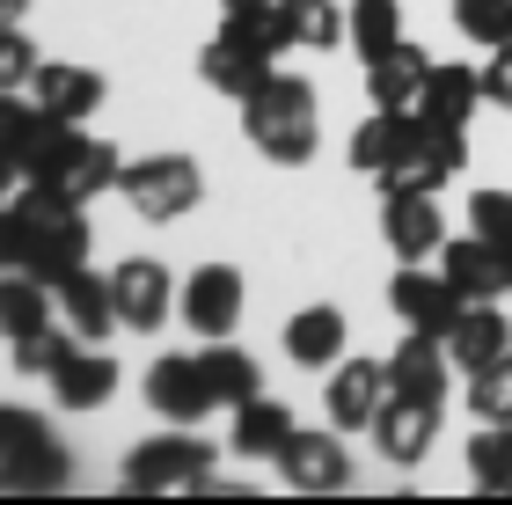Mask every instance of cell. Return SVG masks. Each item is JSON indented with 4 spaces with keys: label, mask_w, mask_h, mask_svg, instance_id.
Masks as SVG:
<instances>
[{
    "label": "cell",
    "mask_w": 512,
    "mask_h": 505,
    "mask_svg": "<svg viewBox=\"0 0 512 505\" xmlns=\"http://www.w3.org/2000/svg\"><path fill=\"white\" fill-rule=\"evenodd\" d=\"M242 132L256 140V154L278 162V169L315 162V140H322V103H315V88L293 81V74H264V81L242 96Z\"/></svg>",
    "instance_id": "obj_1"
},
{
    "label": "cell",
    "mask_w": 512,
    "mask_h": 505,
    "mask_svg": "<svg viewBox=\"0 0 512 505\" xmlns=\"http://www.w3.org/2000/svg\"><path fill=\"white\" fill-rule=\"evenodd\" d=\"M15 220H22V271H30V279L59 286L66 271L88 264V220H81V205L66 191H52V183H22Z\"/></svg>",
    "instance_id": "obj_2"
},
{
    "label": "cell",
    "mask_w": 512,
    "mask_h": 505,
    "mask_svg": "<svg viewBox=\"0 0 512 505\" xmlns=\"http://www.w3.org/2000/svg\"><path fill=\"white\" fill-rule=\"evenodd\" d=\"M118 169H125V154L110 147V140H88L81 125H44V140L30 147V162H22V183H52V191H66L74 205L88 198H103V191H118Z\"/></svg>",
    "instance_id": "obj_3"
},
{
    "label": "cell",
    "mask_w": 512,
    "mask_h": 505,
    "mask_svg": "<svg viewBox=\"0 0 512 505\" xmlns=\"http://www.w3.org/2000/svg\"><path fill=\"white\" fill-rule=\"evenodd\" d=\"M286 52V37L271 30V15L256 8V15H227L220 30H213V44L198 52V74L220 88V96H249L256 81L271 74V59Z\"/></svg>",
    "instance_id": "obj_4"
},
{
    "label": "cell",
    "mask_w": 512,
    "mask_h": 505,
    "mask_svg": "<svg viewBox=\"0 0 512 505\" xmlns=\"http://www.w3.org/2000/svg\"><path fill=\"white\" fill-rule=\"evenodd\" d=\"M118 191H125V205L139 220H183L205 198V176H198L191 154H147V162L118 169Z\"/></svg>",
    "instance_id": "obj_5"
},
{
    "label": "cell",
    "mask_w": 512,
    "mask_h": 505,
    "mask_svg": "<svg viewBox=\"0 0 512 505\" xmlns=\"http://www.w3.org/2000/svg\"><path fill=\"white\" fill-rule=\"evenodd\" d=\"M205 476H213V447L198 440V432H161V440H139L125 454V491H198Z\"/></svg>",
    "instance_id": "obj_6"
},
{
    "label": "cell",
    "mask_w": 512,
    "mask_h": 505,
    "mask_svg": "<svg viewBox=\"0 0 512 505\" xmlns=\"http://www.w3.org/2000/svg\"><path fill=\"white\" fill-rule=\"evenodd\" d=\"M461 162H469V140H461V125H432L417 118V140L395 169H381V191H439V183H454Z\"/></svg>",
    "instance_id": "obj_7"
},
{
    "label": "cell",
    "mask_w": 512,
    "mask_h": 505,
    "mask_svg": "<svg viewBox=\"0 0 512 505\" xmlns=\"http://www.w3.org/2000/svg\"><path fill=\"white\" fill-rule=\"evenodd\" d=\"M381 235L403 264H425L439 257V242H447V213H439V191H388L381 205Z\"/></svg>",
    "instance_id": "obj_8"
},
{
    "label": "cell",
    "mask_w": 512,
    "mask_h": 505,
    "mask_svg": "<svg viewBox=\"0 0 512 505\" xmlns=\"http://www.w3.org/2000/svg\"><path fill=\"white\" fill-rule=\"evenodd\" d=\"M439 271H447V286L461 293V301H505L512 293V257L498 242H483L476 227L461 242H439Z\"/></svg>",
    "instance_id": "obj_9"
},
{
    "label": "cell",
    "mask_w": 512,
    "mask_h": 505,
    "mask_svg": "<svg viewBox=\"0 0 512 505\" xmlns=\"http://www.w3.org/2000/svg\"><path fill=\"white\" fill-rule=\"evenodd\" d=\"M278 476H286L293 491H352V454H344L337 432H300L278 447Z\"/></svg>",
    "instance_id": "obj_10"
},
{
    "label": "cell",
    "mask_w": 512,
    "mask_h": 505,
    "mask_svg": "<svg viewBox=\"0 0 512 505\" xmlns=\"http://www.w3.org/2000/svg\"><path fill=\"white\" fill-rule=\"evenodd\" d=\"M183 323L191 337H227L242 323V271L235 264H198L183 279Z\"/></svg>",
    "instance_id": "obj_11"
},
{
    "label": "cell",
    "mask_w": 512,
    "mask_h": 505,
    "mask_svg": "<svg viewBox=\"0 0 512 505\" xmlns=\"http://www.w3.org/2000/svg\"><path fill=\"white\" fill-rule=\"evenodd\" d=\"M439 440V396H395L388 388V403H381V418H374V447L388 454V462H425Z\"/></svg>",
    "instance_id": "obj_12"
},
{
    "label": "cell",
    "mask_w": 512,
    "mask_h": 505,
    "mask_svg": "<svg viewBox=\"0 0 512 505\" xmlns=\"http://www.w3.org/2000/svg\"><path fill=\"white\" fill-rule=\"evenodd\" d=\"M439 344H447V359L461 366V374H483L498 352H512V323L498 315V301H461L454 323L439 330Z\"/></svg>",
    "instance_id": "obj_13"
},
{
    "label": "cell",
    "mask_w": 512,
    "mask_h": 505,
    "mask_svg": "<svg viewBox=\"0 0 512 505\" xmlns=\"http://www.w3.org/2000/svg\"><path fill=\"white\" fill-rule=\"evenodd\" d=\"M147 403H154L169 425H198L205 410H220L213 388H205V366H198L191 352H169V359L147 366Z\"/></svg>",
    "instance_id": "obj_14"
},
{
    "label": "cell",
    "mask_w": 512,
    "mask_h": 505,
    "mask_svg": "<svg viewBox=\"0 0 512 505\" xmlns=\"http://www.w3.org/2000/svg\"><path fill=\"white\" fill-rule=\"evenodd\" d=\"M388 388H395V381H388L381 359H344L337 374H330V425H337V432H374Z\"/></svg>",
    "instance_id": "obj_15"
},
{
    "label": "cell",
    "mask_w": 512,
    "mask_h": 505,
    "mask_svg": "<svg viewBox=\"0 0 512 505\" xmlns=\"http://www.w3.org/2000/svg\"><path fill=\"white\" fill-rule=\"evenodd\" d=\"M388 308L403 315L410 330H447L454 323V308H461V293L447 286V271H425V264H403L395 271V286H388Z\"/></svg>",
    "instance_id": "obj_16"
},
{
    "label": "cell",
    "mask_w": 512,
    "mask_h": 505,
    "mask_svg": "<svg viewBox=\"0 0 512 505\" xmlns=\"http://www.w3.org/2000/svg\"><path fill=\"white\" fill-rule=\"evenodd\" d=\"M425 74H432V59L417 52L410 37H395L388 52L366 59V96H374V110H417V96H425Z\"/></svg>",
    "instance_id": "obj_17"
},
{
    "label": "cell",
    "mask_w": 512,
    "mask_h": 505,
    "mask_svg": "<svg viewBox=\"0 0 512 505\" xmlns=\"http://www.w3.org/2000/svg\"><path fill=\"white\" fill-rule=\"evenodd\" d=\"M110 301H118V323L161 330V323H169V271H161L154 257L118 264V271H110Z\"/></svg>",
    "instance_id": "obj_18"
},
{
    "label": "cell",
    "mask_w": 512,
    "mask_h": 505,
    "mask_svg": "<svg viewBox=\"0 0 512 505\" xmlns=\"http://www.w3.org/2000/svg\"><path fill=\"white\" fill-rule=\"evenodd\" d=\"M44 381H52V396H59L66 410H96V403H110V388H118V359H110V352H88V344L74 337Z\"/></svg>",
    "instance_id": "obj_19"
},
{
    "label": "cell",
    "mask_w": 512,
    "mask_h": 505,
    "mask_svg": "<svg viewBox=\"0 0 512 505\" xmlns=\"http://www.w3.org/2000/svg\"><path fill=\"white\" fill-rule=\"evenodd\" d=\"M30 103L44 110V118H59V125H81L88 110L103 103V74L96 66H37L30 74Z\"/></svg>",
    "instance_id": "obj_20"
},
{
    "label": "cell",
    "mask_w": 512,
    "mask_h": 505,
    "mask_svg": "<svg viewBox=\"0 0 512 505\" xmlns=\"http://www.w3.org/2000/svg\"><path fill=\"white\" fill-rule=\"evenodd\" d=\"M0 476H8V491L44 498V491H66V484H74V454H66L52 432H37V440H22L15 454H0Z\"/></svg>",
    "instance_id": "obj_21"
},
{
    "label": "cell",
    "mask_w": 512,
    "mask_h": 505,
    "mask_svg": "<svg viewBox=\"0 0 512 505\" xmlns=\"http://www.w3.org/2000/svg\"><path fill=\"white\" fill-rule=\"evenodd\" d=\"M447 366H454L447 344L432 330H410L388 359V381H395V396H447Z\"/></svg>",
    "instance_id": "obj_22"
},
{
    "label": "cell",
    "mask_w": 512,
    "mask_h": 505,
    "mask_svg": "<svg viewBox=\"0 0 512 505\" xmlns=\"http://www.w3.org/2000/svg\"><path fill=\"white\" fill-rule=\"evenodd\" d=\"M410 140H417V110H374V118L352 132V169L381 176V169H395L410 154Z\"/></svg>",
    "instance_id": "obj_23"
},
{
    "label": "cell",
    "mask_w": 512,
    "mask_h": 505,
    "mask_svg": "<svg viewBox=\"0 0 512 505\" xmlns=\"http://www.w3.org/2000/svg\"><path fill=\"white\" fill-rule=\"evenodd\" d=\"M483 103V66H432L425 74V96H417V118L432 125H469Z\"/></svg>",
    "instance_id": "obj_24"
},
{
    "label": "cell",
    "mask_w": 512,
    "mask_h": 505,
    "mask_svg": "<svg viewBox=\"0 0 512 505\" xmlns=\"http://www.w3.org/2000/svg\"><path fill=\"white\" fill-rule=\"evenodd\" d=\"M59 293V308H66V330H74L81 344L88 337H110V323H118V301H110V279H96V271H66V279L52 286Z\"/></svg>",
    "instance_id": "obj_25"
},
{
    "label": "cell",
    "mask_w": 512,
    "mask_h": 505,
    "mask_svg": "<svg viewBox=\"0 0 512 505\" xmlns=\"http://www.w3.org/2000/svg\"><path fill=\"white\" fill-rule=\"evenodd\" d=\"M293 440V410L278 396H249L235 403V454H249V462H278V447Z\"/></svg>",
    "instance_id": "obj_26"
},
{
    "label": "cell",
    "mask_w": 512,
    "mask_h": 505,
    "mask_svg": "<svg viewBox=\"0 0 512 505\" xmlns=\"http://www.w3.org/2000/svg\"><path fill=\"white\" fill-rule=\"evenodd\" d=\"M344 352V308H300L293 323H286V359L293 366H337Z\"/></svg>",
    "instance_id": "obj_27"
},
{
    "label": "cell",
    "mask_w": 512,
    "mask_h": 505,
    "mask_svg": "<svg viewBox=\"0 0 512 505\" xmlns=\"http://www.w3.org/2000/svg\"><path fill=\"white\" fill-rule=\"evenodd\" d=\"M52 301L59 293L44 286V279H30V271H8V279H0V337H30V330H44L52 323Z\"/></svg>",
    "instance_id": "obj_28"
},
{
    "label": "cell",
    "mask_w": 512,
    "mask_h": 505,
    "mask_svg": "<svg viewBox=\"0 0 512 505\" xmlns=\"http://www.w3.org/2000/svg\"><path fill=\"white\" fill-rule=\"evenodd\" d=\"M198 366H205V388H213V403H227V410L249 403V396H264V374H256V359L235 352V344H205Z\"/></svg>",
    "instance_id": "obj_29"
},
{
    "label": "cell",
    "mask_w": 512,
    "mask_h": 505,
    "mask_svg": "<svg viewBox=\"0 0 512 505\" xmlns=\"http://www.w3.org/2000/svg\"><path fill=\"white\" fill-rule=\"evenodd\" d=\"M395 37H403V0H352V8H344V44H352L359 59L388 52Z\"/></svg>",
    "instance_id": "obj_30"
},
{
    "label": "cell",
    "mask_w": 512,
    "mask_h": 505,
    "mask_svg": "<svg viewBox=\"0 0 512 505\" xmlns=\"http://www.w3.org/2000/svg\"><path fill=\"white\" fill-rule=\"evenodd\" d=\"M44 110L37 103H22V88H0V162H8L15 176H22V162H30V147L44 140Z\"/></svg>",
    "instance_id": "obj_31"
},
{
    "label": "cell",
    "mask_w": 512,
    "mask_h": 505,
    "mask_svg": "<svg viewBox=\"0 0 512 505\" xmlns=\"http://www.w3.org/2000/svg\"><path fill=\"white\" fill-rule=\"evenodd\" d=\"M469 476L476 491H512V425H483L469 440Z\"/></svg>",
    "instance_id": "obj_32"
},
{
    "label": "cell",
    "mask_w": 512,
    "mask_h": 505,
    "mask_svg": "<svg viewBox=\"0 0 512 505\" xmlns=\"http://www.w3.org/2000/svg\"><path fill=\"white\" fill-rule=\"evenodd\" d=\"M469 410L483 425H512V352H498L483 374H469Z\"/></svg>",
    "instance_id": "obj_33"
},
{
    "label": "cell",
    "mask_w": 512,
    "mask_h": 505,
    "mask_svg": "<svg viewBox=\"0 0 512 505\" xmlns=\"http://www.w3.org/2000/svg\"><path fill=\"white\" fill-rule=\"evenodd\" d=\"M454 30L469 44H512V0H454Z\"/></svg>",
    "instance_id": "obj_34"
},
{
    "label": "cell",
    "mask_w": 512,
    "mask_h": 505,
    "mask_svg": "<svg viewBox=\"0 0 512 505\" xmlns=\"http://www.w3.org/2000/svg\"><path fill=\"white\" fill-rule=\"evenodd\" d=\"M37 44L15 30V22H0V88H30V74H37Z\"/></svg>",
    "instance_id": "obj_35"
},
{
    "label": "cell",
    "mask_w": 512,
    "mask_h": 505,
    "mask_svg": "<svg viewBox=\"0 0 512 505\" xmlns=\"http://www.w3.org/2000/svg\"><path fill=\"white\" fill-rule=\"evenodd\" d=\"M469 227H476L483 242L505 249V242H512V191H476V198H469Z\"/></svg>",
    "instance_id": "obj_36"
},
{
    "label": "cell",
    "mask_w": 512,
    "mask_h": 505,
    "mask_svg": "<svg viewBox=\"0 0 512 505\" xmlns=\"http://www.w3.org/2000/svg\"><path fill=\"white\" fill-rule=\"evenodd\" d=\"M66 344H74V337H66L59 323H44V330H30V337H15V366H22V374H52Z\"/></svg>",
    "instance_id": "obj_37"
},
{
    "label": "cell",
    "mask_w": 512,
    "mask_h": 505,
    "mask_svg": "<svg viewBox=\"0 0 512 505\" xmlns=\"http://www.w3.org/2000/svg\"><path fill=\"white\" fill-rule=\"evenodd\" d=\"M483 103L512 110V44H498V52H491V66H483Z\"/></svg>",
    "instance_id": "obj_38"
},
{
    "label": "cell",
    "mask_w": 512,
    "mask_h": 505,
    "mask_svg": "<svg viewBox=\"0 0 512 505\" xmlns=\"http://www.w3.org/2000/svg\"><path fill=\"white\" fill-rule=\"evenodd\" d=\"M0 271H22V220H15V205H0Z\"/></svg>",
    "instance_id": "obj_39"
},
{
    "label": "cell",
    "mask_w": 512,
    "mask_h": 505,
    "mask_svg": "<svg viewBox=\"0 0 512 505\" xmlns=\"http://www.w3.org/2000/svg\"><path fill=\"white\" fill-rule=\"evenodd\" d=\"M256 8H264V0H227V15H256Z\"/></svg>",
    "instance_id": "obj_40"
},
{
    "label": "cell",
    "mask_w": 512,
    "mask_h": 505,
    "mask_svg": "<svg viewBox=\"0 0 512 505\" xmlns=\"http://www.w3.org/2000/svg\"><path fill=\"white\" fill-rule=\"evenodd\" d=\"M8 183H15V169H8V162H0V205H8Z\"/></svg>",
    "instance_id": "obj_41"
},
{
    "label": "cell",
    "mask_w": 512,
    "mask_h": 505,
    "mask_svg": "<svg viewBox=\"0 0 512 505\" xmlns=\"http://www.w3.org/2000/svg\"><path fill=\"white\" fill-rule=\"evenodd\" d=\"M0 22H15V0H0Z\"/></svg>",
    "instance_id": "obj_42"
},
{
    "label": "cell",
    "mask_w": 512,
    "mask_h": 505,
    "mask_svg": "<svg viewBox=\"0 0 512 505\" xmlns=\"http://www.w3.org/2000/svg\"><path fill=\"white\" fill-rule=\"evenodd\" d=\"M0 491H8V476H0Z\"/></svg>",
    "instance_id": "obj_43"
},
{
    "label": "cell",
    "mask_w": 512,
    "mask_h": 505,
    "mask_svg": "<svg viewBox=\"0 0 512 505\" xmlns=\"http://www.w3.org/2000/svg\"><path fill=\"white\" fill-rule=\"evenodd\" d=\"M15 8H30V0H15Z\"/></svg>",
    "instance_id": "obj_44"
},
{
    "label": "cell",
    "mask_w": 512,
    "mask_h": 505,
    "mask_svg": "<svg viewBox=\"0 0 512 505\" xmlns=\"http://www.w3.org/2000/svg\"><path fill=\"white\" fill-rule=\"evenodd\" d=\"M505 257H512V242H505Z\"/></svg>",
    "instance_id": "obj_45"
}]
</instances>
